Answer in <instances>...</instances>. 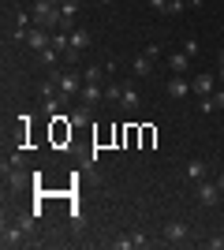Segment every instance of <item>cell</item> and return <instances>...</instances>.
Wrapping results in <instances>:
<instances>
[{
    "label": "cell",
    "mask_w": 224,
    "mask_h": 250,
    "mask_svg": "<svg viewBox=\"0 0 224 250\" xmlns=\"http://www.w3.org/2000/svg\"><path fill=\"white\" fill-rule=\"evenodd\" d=\"M30 11H34V26H41V30H60V8H56V4L34 0Z\"/></svg>",
    "instance_id": "1"
},
{
    "label": "cell",
    "mask_w": 224,
    "mask_h": 250,
    "mask_svg": "<svg viewBox=\"0 0 224 250\" xmlns=\"http://www.w3.org/2000/svg\"><path fill=\"white\" fill-rule=\"evenodd\" d=\"M53 79H56V86H60V94H64V97L82 94V83H86L82 75H75V71H56Z\"/></svg>",
    "instance_id": "2"
},
{
    "label": "cell",
    "mask_w": 224,
    "mask_h": 250,
    "mask_svg": "<svg viewBox=\"0 0 224 250\" xmlns=\"http://www.w3.org/2000/svg\"><path fill=\"white\" fill-rule=\"evenodd\" d=\"M191 94L194 97H213L217 94V75L213 71H202L198 79H191Z\"/></svg>",
    "instance_id": "3"
},
{
    "label": "cell",
    "mask_w": 224,
    "mask_h": 250,
    "mask_svg": "<svg viewBox=\"0 0 224 250\" xmlns=\"http://www.w3.org/2000/svg\"><path fill=\"white\" fill-rule=\"evenodd\" d=\"M75 19H79V0H64V4H60V30L71 34L75 30Z\"/></svg>",
    "instance_id": "4"
},
{
    "label": "cell",
    "mask_w": 224,
    "mask_h": 250,
    "mask_svg": "<svg viewBox=\"0 0 224 250\" xmlns=\"http://www.w3.org/2000/svg\"><path fill=\"white\" fill-rule=\"evenodd\" d=\"M221 194H224V190L217 187V183H209V179H202V183H198V202H202V206H217V202H221Z\"/></svg>",
    "instance_id": "5"
},
{
    "label": "cell",
    "mask_w": 224,
    "mask_h": 250,
    "mask_svg": "<svg viewBox=\"0 0 224 250\" xmlns=\"http://www.w3.org/2000/svg\"><path fill=\"white\" fill-rule=\"evenodd\" d=\"M164 94L180 101V97H187V94H191V83H187L183 75H172V79H168V86H164Z\"/></svg>",
    "instance_id": "6"
},
{
    "label": "cell",
    "mask_w": 224,
    "mask_h": 250,
    "mask_svg": "<svg viewBox=\"0 0 224 250\" xmlns=\"http://www.w3.org/2000/svg\"><path fill=\"white\" fill-rule=\"evenodd\" d=\"M26 239H30V235L22 231V224H15V228H8V224H4V235H0V243H4V247H22Z\"/></svg>",
    "instance_id": "7"
},
{
    "label": "cell",
    "mask_w": 224,
    "mask_h": 250,
    "mask_svg": "<svg viewBox=\"0 0 224 250\" xmlns=\"http://www.w3.org/2000/svg\"><path fill=\"white\" fill-rule=\"evenodd\" d=\"M26 45H30L34 52H45L49 45H53V38H49V30H41V26H34L30 38H26Z\"/></svg>",
    "instance_id": "8"
},
{
    "label": "cell",
    "mask_w": 224,
    "mask_h": 250,
    "mask_svg": "<svg viewBox=\"0 0 224 250\" xmlns=\"http://www.w3.org/2000/svg\"><path fill=\"white\" fill-rule=\"evenodd\" d=\"M82 104H97V101H105V86L101 83H82Z\"/></svg>",
    "instance_id": "9"
},
{
    "label": "cell",
    "mask_w": 224,
    "mask_h": 250,
    "mask_svg": "<svg viewBox=\"0 0 224 250\" xmlns=\"http://www.w3.org/2000/svg\"><path fill=\"white\" fill-rule=\"evenodd\" d=\"M139 104H142L139 90L127 83V86H123V94H120V108H127V112H139Z\"/></svg>",
    "instance_id": "10"
},
{
    "label": "cell",
    "mask_w": 224,
    "mask_h": 250,
    "mask_svg": "<svg viewBox=\"0 0 224 250\" xmlns=\"http://www.w3.org/2000/svg\"><path fill=\"white\" fill-rule=\"evenodd\" d=\"M131 71H135V79H146V75L153 71V56H149V52H139V56L131 60Z\"/></svg>",
    "instance_id": "11"
},
{
    "label": "cell",
    "mask_w": 224,
    "mask_h": 250,
    "mask_svg": "<svg viewBox=\"0 0 224 250\" xmlns=\"http://www.w3.org/2000/svg\"><path fill=\"white\" fill-rule=\"evenodd\" d=\"M164 239L168 243H183L187 239V224H183V220H168V224H164Z\"/></svg>",
    "instance_id": "12"
},
{
    "label": "cell",
    "mask_w": 224,
    "mask_h": 250,
    "mask_svg": "<svg viewBox=\"0 0 224 250\" xmlns=\"http://www.w3.org/2000/svg\"><path fill=\"white\" fill-rule=\"evenodd\" d=\"M187 63H191V56H187L183 49H176V52L168 56V71H172V75H187Z\"/></svg>",
    "instance_id": "13"
},
{
    "label": "cell",
    "mask_w": 224,
    "mask_h": 250,
    "mask_svg": "<svg viewBox=\"0 0 224 250\" xmlns=\"http://www.w3.org/2000/svg\"><path fill=\"white\" fill-rule=\"evenodd\" d=\"M112 247H116V250H135V247H149V239L142 235V231H135V235H123V239H116Z\"/></svg>",
    "instance_id": "14"
},
{
    "label": "cell",
    "mask_w": 224,
    "mask_h": 250,
    "mask_svg": "<svg viewBox=\"0 0 224 250\" xmlns=\"http://www.w3.org/2000/svg\"><path fill=\"white\" fill-rule=\"evenodd\" d=\"M205 172H209V165H205V161H191V165H187V179H194V183H202Z\"/></svg>",
    "instance_id": "15"
},
{
    "label": "cell",
    "mask_w": 224,
    "mask_h": 250,
    "mask_svg": "<svg viewBox=\"0 0 224 250\" xmlns=\"http://www.w3.org/2000/svg\"><path fill=\"white\" fill-rule=\"evenodd\" d=\"M86 45H90V34L75 26V30H71V52H79V56H82V49H86Z\"/></svg>",
    "instance_id": "16"
},
{
    "label": "cell",
    "mask_w": 224,
    "mask_h": 250,
    "mask_svg": "<svg viewBox=\"0 0 224 250\" xmlns=\"http://www.w3.org/2000/svg\"><path fill=\"white\" fill-rule=\"evenodd\" d=\"M90 116H94V104H79V108L71 112V124L82 127V124H90Z\"/></svg>",
    "instance_id": "17"
},
{
    "label": "cell",
    "mask_w": 224,
    "mask_h": 250,
    "mask_svg": "<svg viewBox=\"0 0 224 250\" xmlns=\"http://www.w3.org/2000/svg\"><path fill=\"white\" fill-rule=\"evenodd\" d=\"M105 75H108V67H97V63H90V67L82 71V79H86V83H101V86H105Z\"/></svg>",
    "instance_id": "18"
},
{
    "label": "cell",
    "mask_w": 224,
    "mask_h": 250,
    "mask_svg": "<svg viewBox=\"0 0 224 250\" xmlns=\"http://www.w3.org/2000/svg\"><path fill=\"white\" fill-rule=\"evenodd\" d=\"M120 94H123V83H105V101L120 104Z\"/></svg>",
    "instance_id": "19"
},
{
    "label": "cell",
    "mask_w": 224,
    "mask_h": 250,
    "mask_svg": "<svg viewBox=\"0 0 224 250\" xmlns=\"http://www.w3.org/2000/svg\"><path fill=\"white\" fill-rule=\"evenodd\" d=\"M56 60H60V49H53V45H49V49L41 52V63H45V67H56Z\"/></svg>",
    "instance_id": "20"
},
{
    "label": "cell",
    "mask_w": 224,
    "mask_h": 250,
    "mask_svg": "<svg viewBox=\"0 0 224 250\" xmlns=\"http://www.w3.org/2000/svg\"><path fill=\"white\" fill-rule=\"evenodd\" d=\"M183 52H187V56H191V60H194V56H198V52H202V45L194 42V38H187V42H183Z\"/></svg>",
    "instance_id": "21"
},
{
    "label": "cell",
    "mask_w": 224,
    "mask_h": 250,
    "mask_svg": "<svg viewBox=\"0 0 224 250\" xmlns=\"http://www.w3.org/2000/svg\"><path fill=\"white\" fill-rule=\"evenodd\" d=\"M149 8H153V11H168L172 0H149Z\"/></svg>",
    "instance_id": "22"
},
{
    "label": "cell",
    "mask_w": 224,
    "mask_h": 250,
    "mask_svg": "<svg viewBox=\"0 0 224 250\" xmlns=\"http://www.w3.org/2000/svg\"><path fill=\"white\" fill-rule=\"evenodd\" d=\"M205 247H209V250H224V235H217V239H209V243H205Z\"/></svg>",
    "instance_id": "23"
},
{
    "label": "cell",
    "mask_w": 224,
    "mask_h": 250,
    "mask_svg": "<svg viewBox=\"0 0 224 250\" xmlns=\"http://www.w3.org/2000/svg\"><path fill=\"white\" fill-rule=\"evenodd\" d=\"M213 101H217V108H224V90H217V94H213Z\"/></svg>",
    "instance_id": "24"
},
{
    "label": "cell",
    "mask_w": 224,
    "mask_h": 250,
    "mask_svg": "<svg viewBox=\"0 0 224 250\" xmlns=\"http://www.w3.org/2000/svg\"><path fill=\"white\" fill-rule=\"evenodd\" d=\"M217 187H221V190H224V176H217Z\"/></svg>",
    "instance_id": "25"
},
{
    "label": "cell",
    "mask_w": 224,
    "mask_h": 250,
    "mask_svg": "<svg viewBox=\"0 0 224 250\" xmlns=\"http://www.w3.org/2000/svg\"><path fill=\"white\" fill-rule=\"evenodd\" d=\"M217 75H221V83H224V63H221V71H217Z\"/></svg>",
    "instance_id": "26"
},
{
    "label": "cell",
    "mask_w": 224,
    "mask_h": 250,
    "mask_svg": "<svg viewBox=\"0 0 224 250\" xmlns=\"http://www.w3.org/2000/svg\"><path fill=\"white\" fill-rule=\"evenodd\" d=\"M49 4H56V8H60V4H64V0H49Z\"/></svg>",
    "instance_id": "27"
},
{
    "label": "cell",
    "mask_w": 224,
    "mask_h": 250,
    "mask_svg": "<svg viewBox=\"0 0 224 250\" xmlns=\"http://www.w3.org/2000/svg\"><path fill=\"white\" fill-rule=\"evenodd\" d=\"M19 4H26V8H30V4H34V0H19Z\"/></svg>",
    "instance_id": "28"
},
{
    "label": "cell",
    "mask_w": 224,
    "mask_h": 250,
    "mask_svg": "<svg viewBox=\"0 0 224 250\" xmlns=\"http://www.w3.org/2000/svg\"><path fill=\"white\" fill-rule=\"evenodd\" d=\"M217 60H221V63H224V49H221V56H217Z\"/></svg>",
    "instance_id": "29"
},
{
    "label": "cell",
    "mask_w": 224,
    "mask_h": 250,
    "mask_svg": "<svg viewBox=\"0 0 224 250\" xmlns=\"http://www.w3.org/2000/svg\"><path fill=\"white\" fill-rule=\"evenodd\" d=\"M101 4H112V0H101Z\"/></svg>",
    "instance_id": "30"
}]
</instances>
